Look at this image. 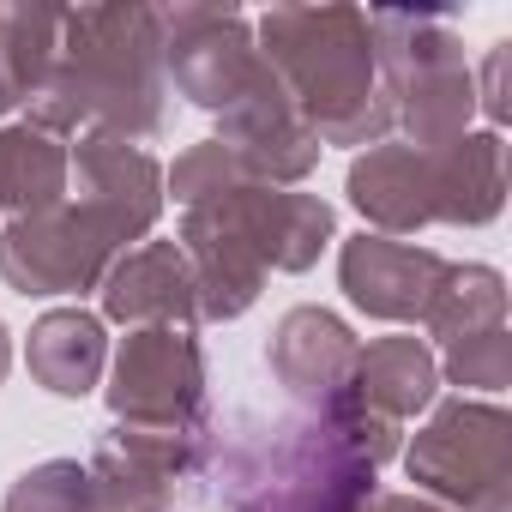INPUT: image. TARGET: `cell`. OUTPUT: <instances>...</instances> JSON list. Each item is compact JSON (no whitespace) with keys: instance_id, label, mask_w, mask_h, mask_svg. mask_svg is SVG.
<instances>
[{"instance_id":"ba28073f","label":"cell","mask_w":512,"mask_h":512,"mask_svg":"<svg viewBox=\"0 0 512 512\" xmlns=\"http://www.w3.org/2000/svg\"><path fill=\"white\" fill-rule=\"evenodd\" d=\"M67 205L121 253L127 241H145L163 217V169L145 145L85 133L67 151Z\"/></svg>"},{"instance_id":"6da1fadb","label":"cell","mask_w":512,"mask_h":512,"mask_svg":"<svg viewBox=\"0 0 512 512\" xmlns=\"http://www.w3.org/2000/svg\"><path fill=\"white\" fill-rule=\"evenodd\" d=\"M163 37L157 7H61V43L43 85L25 97L31 127L103 133V139H157L163 133Z\"/></svg>"},{"instance_id":"9a60e30c","label":"cell","mask_w":512,"mask_h":512,"mask_svg":"<svg viewBox=\"0 0 512 512\" xmlns=\"http://www.w3.org/2000/svg\"><path fill=\"white\" fill-rule=\"evenodd\" d=\"M103 296V320L115 326H193L199 320V290H193V266L175 241H139L127 253H115V266L97 284Z\"/></svg>"},{"instance_id":"30bf717a","label":"cell","mask_w":512,"mask_h":512,"mask_svg":"<svg viewBox=\"0 0 512 512\" xmlns=\"http://www.w3.org/2000/svg\"><path fill=\"white\" fill-rule=\"evenodd\" d=\"M115 266V247L61 199L31 217H7L0 229V278L19 296H85Z\"/></svg>"},{"instance_id":"8fae6325","label":"cell","mask_w":512,"mask_h":512,"mask_svg":"<svg viewBox=\"0 0 512 512\" xmlns=\"http://www.w3.org/2000/svg\"><path fill=\"white\" fill-rule=\"evenodd\" d=\"M217 145L235 151V163L260 181V187H296L320 169V139L308 133V121L296 115V103L284 97V85L272 79V67L260 61L247 73V85L217 109Z\"/></svg>"},{"instance_id":"ac0fdd59","label":"cell","mask_w":512,"mask_h":512,"mask_svg":"<svg viewBox=\"0 0 512 512\" xmlns=\"http://www.w3.org/2000/svg\"><path fill=\"white\" fill-rule=\"evenodd\" d=\"M506 205V139L494 127L458 133L434 151V223L482 229Z\"/></svg>"},{"instance_id":"5b68a950","label":"cell","mask_w":512,"mask_h":512,"mask_svg":"<svg viewBox=\"0 0 512 512\" xmlns=\"http://www.w3.org/2000/svg\"><path fill=\"white\" fill-rule=\"evenodd\" d=\"M416 494L446 512H512V416L494 398H446L404 446Z\"/></svg>"},{"instance_id":"5bb4252c","label":"cell","mask_w":512,"mask_h":512,"mask_svg":"<svg viewBox=\"0 0 512 512\" xmlns=\"http://www.w3.org/2000/svg\"><path fill=\"white\" fill-rule=\"evenodd\" d=\"M356 350H362L356 332H350L332 308L302 302V308H290V314L272 326V338H266V368H272V380H278L308 416H320L326 404L344 398L350 368H356Z\"/></svg>"},{"instance_id":"277c9868","label":"cell","mask_w":512,"mask_h":512,"mask_svg":"<svg viewBox=\"0 0 512 512\" xmlns=\"http://www.w3.org/2000/svg\"><path fill=\"white\" fill-rule=\"evenodd\" d=\"M368 31L380 91L392 103V127H404V145L440 151L458 133H470L476 79L464 67L458 31L440 13H368Z\"/></svg>"},{"instance_id":"44dd1931","label":"cell","mask_w":512,"mask_h":512,"mask_svg":"<svg viewBox=\"0 0 512 512\" xmlns=\"http://www.w3.org/2000/svg\"><path fill=\"white\" fill-rule=\"evenodd\" d=\"M67 199V145L31 121L0 127V211L31 217Z\"/></svg>"},{"instance_id":"484cf974","label":"cell","mask_w":512,"mask_h":512,"mask_svg":"<svg viewBox=\"0 0 512 512\" xmlns=\"http://www.w3.org/2000/svg\"><path fill=\"white\" fill-rule=\"evenodd\" d=\"M440 380L464 386V398H470V392H500V386L512 380V338H506V326L446 344V356H440Z\"/></svg>"},{"instance_id":"83f0119b","label":"cell","mask_w":512,"mask_h":512,"mask_svg":"<svg viewBox=\"0 0 512 512\" xmlns=\"http://www.w3.org/2000/svg\"><path fill=\"white\" fill-rule=\"evenodd\" d=\"M356 512H446V506H434L428 494H386V488H374Z\"/></svg>"},{"instance_id":"cb8c5ba5","label":"cell","mask_w":512,"mask_h":512,"mask_svg":"<svg viewBox=\"0 0 512 512\" xmlns=\"http://www.w3.org/2000/svg\"><path fill=\"white\" fill-rule=\"evenodd\" d=\"M0 512H103V506H97L91 470L79 458H43L7 488Z\"/></svg>"},{"instance_id":"d6986e66","label":"cell","mask_w":512,"mask_h":512,"mask_svg":"<svg viewBox=\"0 0 512 512\" xmlns=\"http://www.w3.org/2000/svg\"><path fill=\"white\" fill-rule=\"evenodd\" d=\"M25 368L55 398H85L109 368V332L91 308H49L25 338Z\"/></svg>"},{"instance_id":"7402d4cb","label":"cell","mask_w":512,"mask_h":512,"mask_svg":"<svg viewBox=\"0 0 512 512\" xmlns=\"http://www.w3.org/2000/svg\"><path fill=\"white\" fill-rule=\"evenodd\" d=\"M61 7H0V115H13L49 73Z\"/></svg>"},{"instance_id":"2e32d148","label":"cell","mask_w":512,"mask_h":512,"mask_svg":"<svg viewBox=\"0 0 512 512\" xmlns=\"http://www.w3.org/2000/svg\"><path fill=\"white\" fill-rule=\"evenodd\" d=\"M344 193L374 235L404 241V235L434 223V151H416L404 139H380L350 163Z\"/></svg>"},{"instance_id":"ffe728a7","label":"cell","mask_w":512,"mask_h":512,"mask_svg":"<svg viewBox=\"0 0 512 512\" xmlns=\"http://www.w3.org/2000/svg\"><path fill=\"white\" fill-rule=\"evenodd\" d=\"M434 392H440V356L428 350V338H374L356 350L350 398L380 410L386 422L404 428V416L428 410Z\"/></svg>"},{"instance_id":"3957f363","label":"cell","mask_w":512,"mask_h":512,"mask_svg":"<svg viewBox=\"0 0 512 512\" xmlns=\"http://www.w3.org/2000/svg\"><path fill=\"white\" fill-rule=\"evenodd\" d=\"M205 470L229 512H356L374 494V464H362L320 416H241L211 434Z\"/></svg>"},{"instance_id":"d4e9b609","label":"cell","mask_w":512,"mask_h":512,"mask_svg":"<svg viewBox=\"0 0 512 512\" xmlns=\"http://www.w3.org/2000/svg\"><path fill=\"white\" fill-rule=\"evenodd\" d=\"M253 175L235 163V151L229 145H217V139H199V145H187L181 157H175V169L163 175V187L175 193V205L181 211H199V205H217V199H229L235 187H247Z\"/></svg>"},{"instance_id":"f1b7e54d","label":"cell","mask_w":512,"mask_h":512,"mask_svg":"<svg viewBox=\"0 0 512 512\" xmlns=\"http://www.w3.org/2000/svg\"><path fill=\"white\" fill-rule=\"evenodd\" d=\"M7 368H13V338H7V326H0V380H7Z\"/></svg>"},{"instance_id":"7a4b0ae2","label":"cell","mask_w":512,"mask_h":512,"mask_svg":"<svg viewBox=\"0 0 512 512\" xmlns=\"http://www.w3.org/2000/svg\"><path fill=\"white\" fill-rule=\"evenodd\" d=\"M253 49L308 121L320 145H380L392 133V103L374 67V31L362 7H272L253 25Z\"/></svg>"},{"instance_id":"e0dca14e","label":"cell","mask_w":512,"mask_h":512,"mask_svg":"<svg viewBox=\"0 0 512 512\" xmlns=\"http://www.w3.org/2000/svg\"><path fill=\"white\" fill-rule=\"evenodd\" d=\"M175 247L193 266L199 290V320H241L266 290V260L253 253V241L223 217V211H181Z\"/></svg>"},{"instance_id":"4316f807","label":"cell","mask_w":512,"mask_h":512,"mask_svg":"<svg viewBox=\"0 0 512 512\" xmlns=\"http://www.w3.org/2000/svg\"><path fill=\"white\" fill-rule=\"evenodd\" d=\"M506 49H512V43H494V49H488L482 85H476V109H482V115H488L494 127L506 121Z\"/></svg>"},{"instance_id":"52a82bcc","label":"cell","mask_w":512,"mask_h":512,"mask_svg":"<svg viewBox=\"0 0 512 512\" xmlns=\"http://www.w3.org/2000/svg\"><path fill=\"white\" fill-rule=\"evenodd\" d=\"M115 422H211L205 416V356L193 326H133L109 356L103 386Z\"/></svg>"},{"instance_id":"8992f818","label":"cell","mask_w":512,"mask_h":512,"mask_svg":"<svg viewBox=\"0 0 512 512\" xmlns=\"http://www.w3.org/2000/svg\"><path fill=\"white\" fill-rule=\"evenodd\" d=\"M211 422H115L91 452V488L103 512H169V494L205 470Z\"/></svg>"},{"instance_id":"603a6c76","label":"cell","mask_w":512,"mask_h":512,"mask_svg":"<svg viewBox=\"0 0 512 512\" xmlns=\"http://www.w3.org/2000/svg\"><path fill=\"white\" fill-rule=\"evenodd\" d=\"M422 326L440 344H458V338L506 326V278L494 266H446V284L434 290Z\"/></svg>"},{"instance_id":"9c48e42d","label":"cell","mask_w":512,"mask_h":512,"mask_svg":"<svg viewBox=\"0 0 512 512\" xmlns=\"http://www.w3.org/2000/svg\"><path fill=\"white\" fill-rule=\"evenodd\" d=\"M157 37H163V79L193 103V109H223L247 73L260 67L253 25L235 7H157Z\"/></svg>"},{"instance_id":"4fadbf2b","label":"cell","mask_w":512,"mask_h":512,"mask_svg":"<svg viewBox=\"0 0 512 512\" xmlns=\"http://www.w3.org/2000/svg\"><path fill=\"white\" fill-rule=\"evenodd\" d=\"M199 211H223L253 241V253L266 260V272H308L326 253V241L338 235V211L320 193H296V187H260V181H247L229 199L199 205Z\"/></svg>"},{"instance_id":"7c38bea8","label":"cell","mask_w":512,"mask_h":512,"mask_svg":"<svg viewBox=\"0 0 512 512\" xmlns=\"http://www.w3.org/2000/svg\"><path fill=\"white\" fill-rule=\"evenodd\" d=\"M446 266L452 260H440L434 247L374 235V229H362L338 247V284H344L350 308H362L368 320H386V326H422L434 290L446 284Z\"/></svg>"}]
</instances>
